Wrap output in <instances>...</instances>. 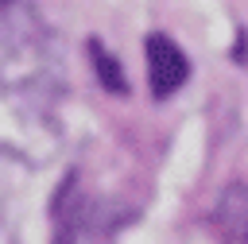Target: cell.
<instances>
[{"label": "cell", "instance_id": "1", "mask_svg": "<svg viewBox=\"0 0 248 244\" xmlns=\"http://www.w3.org/2000/svg\"><path fill=\"white\" fill-rule=\"evenodd\" d=\"M0 81L35 97H46L58 85L50 27L23 0H0Z\"/></svg>", "mask_w": 248, "mask_h": 244}, {"label": "cell", "instance_id": "2", "mask_svg": "<svg viewBox=\"0 0 248 244\" xmlns=\"http://www.w3.org/2000/svg\"><path fill=\"white\" fill-rule=\"evenodd\" d=\"M58 143L62 132L46 112L43 97L0 81V159L39 167L58 151Z\"/></svg>", "mask_w": 248, "mask_h": 244}, {"label": "cell", "instance_id": "3", "mask_svg": "<svg viewBox=\"0 0 248 244\" xmlns=\"http://www.w3.org/2000/svg\"><path fill=\"white\" fill-rule=\"evenodd\" d=\"M147 85L155 97H170L174 89H182V81L190 77V62L178 50L174 39L167 35H147Z\"/></svg>", "mask_w": 248, "mask_h": 244}, {"label": "cell", "instance_id": "4", "mask_svg": "<svg viewBox=\"0 0 248 244\" xmlns=\"http://www.w3.org/2000/svg\"><path fill=\"white\" fill-rule=\"evenodd\" d=\"M221 232L229 244H248V194L244 190H229L221 209H217Z\"/></svg>", "mask_w": 248, "mask_h": 244}, {"label": "cell", "instance_id": "5", "mask_svg": "<svg viewBox=\"0 0 248 244\" xmlns=\"http://www.w3.org/2000/svg\"><path fill=\"white\" fill-rule=\"evenodd\" d=\"M89 50H93V58H97V66H101V77H105V85L120 93V89H124V77L116 74V62H112V58L105 54V46H97V43H93Z\"/></svg>", "mask_w": 248, "mask_h": 244}]
</instances>
